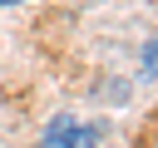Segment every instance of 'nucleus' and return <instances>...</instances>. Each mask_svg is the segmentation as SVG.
Segmentation results:
<instances>
[{"instance_id":"f257e3e1","label":"nucleus","mask_w":158,"mask_h":148,"mask_svg":"<svg viewBox=\"0 0 158 148\" xmlns=\"http://www.w3.org/2000/svg\"><path fill=\"white\" fill-rule=\"evenodd\" d=\"M40 148H99V133L79 118H54L40 138Z\"/></svg>"},{"instance_id":"f03ea898","label":"nucleus","mask_w":158,"mask_h":148,"mask_svg":"<svg viewBox=\"0 0 158 148\" xmlns=\"http://www.w3.org/2000/svg\"><path fill=\"white\" fill-rule=\"evenodd\" d=\"M143 69L158 74V39H148V49H143Z\"/></svg>"},{"instance_id":"7ed1b4c3","label":"nucleus","mask_w":158,"mask_h":148,"mask_svg":"<svg viewBox=\"0 0 158 148\" xmlns=\"http://www.w3.org/2000/svg\"><path fill=\"white\" fill-rule=\"evenodd\" d=\"M0 5H25V0H0Z\"/></svg>"}]
</instances>
